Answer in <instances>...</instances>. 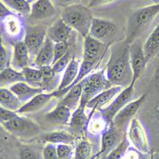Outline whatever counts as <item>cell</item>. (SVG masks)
Listing matches in <instances>:
<instances>
[{"instance_id": "bcb514c9", "label": "cell", "mask_w": 159, "mask_h": 159, "mask_svg": "<svg viewBox=\"0 0 159 159\" xmlns=\"http://www.w3.org/2000/svg\"><path fill=\"white\" fill-rule=\"evenodd\" d=\"M151 156L152 157V159H159V151L158 152H152Z\"/></svg>"}, {"instance_id": "ba28073f", "label": "cell", "mask_w": 159, "mask_h": 159, "mask_svg": "<svg viewBox=\"0 0 159 159\" xmlns=\"http://www.w3.org/2000/svg\"><path fill=\"white\" fill-rule=\"evenodd\" d=\"M48 30L44 25H35V26H28L24 42L27 45L31 57L37 55L38 52L42 48L43 44L47 38Z\"/></svg>"}, {"instance_id": "83f0119b", "label": "cell", "mask_w": 159, "mask_h": 159, "mask_svg": "<svg viewBox=\"0 0 159 159\" xmlns=\"http://www.w3.org/2000/svg\"><path fill=\"white\" fill-rule=\"evenodd\" d=\"M0 104L1 107L16 112L24 105L20 99L8 88H1L0 90Z\"/></svg>"}, {"instance_id": "5b68a950", "label": "cell", "mask_w": 159, "mask_h": 159, "mask_svg": "<svg viewBox=\"0 0 159 159\" xmlns=\"http://www.w3.org/2000/svg\"><path fill=\"white\" fill-rule=\"evenodd\" d=\"M1 126L9 134L18 138H32L40 133V128L34 121L19 114L10 121L2 123Z\"/></svg>"}, {"instance_id": "9c48e42d", "label": "cell", "mask_w": 159, "mask_h": 159, "mask_svg": "<svg viewBox=\"0 0 159 159\" xmlns=\"http://www.w3.org/2000/svg\"><path fill=\"white\" fill-rule=\"evenodd\" d=\"M134 85L135 84L132 83L129 86H128L127 88H124L122 92L111 101L109 106H107L106 108L102 110H99L104 115V117L110 123H112V120L115 115H116L128 103H129L132 101V98L134 93Z\"/></svg>"}, {"instance_id": "ffe728a7", "label": "cell", "mask_w": 159, "mask_h": 159, "mask_svg": "<svg viewBox=\"0 0 159 159\" xmlns=\"http://www.w3.org/2000/svg\"><path fill=\"white\" fill-rule=\"evenodd\" d=\"M71 32H73V29L66 24L62 18H60L48 29L47 36L54 43L69 42Z\"/></svg>"}, {"instance_id": "484cf974", "label": "cell", "mask_w": 159, "mask_h": 159, "mask_svg": "<svg viewBox=\"0 0 159 159\" xmlns=\"http://www.w3.org/2000/svg\"><path fill=\"white\" fill-rule=\"evenodd\" d=\"M143 50L148 62L159 54V23L143 44Z\"/></svg>"}, {"instance_id": "ab89813d", "label": "cell", "mask_w": 159, "mask_h": 159, "mask_svg": "<svg viewBox=\"0 0 159 159\" xmlns=\"http://www.w3.org/2000/svg\"><path fill=\"white\" fill-rule=\"evenodd\" d=\"M43 159H59L56 152V145L51 143H47L42 151Z\"/></svg>"}, {"instance_id": "d6986e66", "label": "cell", "mask_w": 159, "mask_h": 159, "mask_svg": "<svg viewBox=\"0 0 159 159\" xmlns=\"http://www.w3.org/2000/svg\"><path fill=\"white\" fill-rule=\"evenodd\" d=\"M118 133L119 129L115 128L112 124L101 137L100 150L94 155H93V158H97L101 155L107 156L116 146V141L118 140Z\"/></svg>"}, {"instance_id": "ac0fdd59", "label": "cell", "mask_w": 159, "mask_h": 159, "mask_svg": "<svg viewBox=\"0 0 159 159\" xmlns=\"http://www.w3.org/2000/svg\"><path fill=\"white\" fill-rule=\"evenodd\" d=\"M9 89L20 99V101L23 104L29 102V101L33 99L35 95L41 93H45L43 88L33 87L25 81H21V82H17L16 84H13L10 86Z\"/></svg>"}, {"instance_id": "ee69618b", "label": "cell", "mask_w": 159, "mask_h": 159, "mask_svg": "<svg viewBox=\"0 0 159 159\" xmlns=\"http://www.w3.org/2000/svg\"><path fill=\"white\" fill-rule=\"evenodd\" d=\"M113 1H115V0H91L89 6L90 7H97V6H101V5L110 4Z\"/></svg>"}, {"instance_id": "7c38bea8", "label": "cell", "mask_w": 159, "mask_h": 159, "mask_svg": "<svg viewBox=\"0 0 159 159\" xmlns=\"http://www.w3.org/2000/svg\"><path fill=\"white\" fill-rule=\"evenodd\" d=\"M146 97H147V93H144L139 98H137L136 100L131 101L129 103H128L114 116V118L112 120L113 126L116 129H118L119 131L122 128H124V126H128L129 121L134 117V115L136 114V112L138 111V110L140 109V107L144 103Z\"/></svg>"}, {"instance_id": "603a6c76", "label": "cell", "mask_w": 159, "mask_h": 159, "mask_svg": "<svg viewBox=\"0 0 159 159\" xmlns=\"http://www.w3.org/2000/svg\"><path fill=\"white\" fill-rule=\"evenodd\" d=\"M54 59V42L51 40L48 36L43 44L42 48L38 52L37 55L34 59V64L37 67L51 66Z\"/></svg>"}, {"instance_id": "4fadbf2b", "label": "cell", "mask_w": 159, "mask_h": 159, "mask_svg": "<svg viewBox=\"0 0 159 159\" xmlns=\"http://www.w3.org/2000/svg\"><path fill=\"white\" fill-rule=\"evenodd\" d=\"M107 51V46L103 42L97 40L90 35L84 38L83 60L91 61L99 64Z\"/></svg>"}, {"instance_id": "3957f363", "label": "cell", "mask_w": 159, "mask_h": 159, "mask_svg": "<svg viewBox=\"0 0 159 159\" xmlns=\"http://www.w3.org/2000/svg\"><path fill=\"white\" fill-rule=\"evenodd\" d=\"M159 14V3L138 9L128 19L126 41L132 44Z\"/></svg>"}, {"instance_id": "836d02e7", "label": "cell", "mask_w": 159, "mask_h": 159, "mask_svg": "<svg viewBox=\"0 0 159 159\" xmlns=\"http://www.w3.org/2000/svg\"><path fill=\"white\" fill-rule=\"evenodd\" d=\"M56 152L59 159L74 158L75 149L71 144H58L56 145Z\"/></svg>"}, {"instance_id": "2e32d148", "label": "cell", "mask_w": 159, "mask_h": 159, "mask_svg": "<svg viewBox=\"0 0 159 159\" xmlns=\"http://www.w3.org/2000/svg\"><path fill=\"white\" fill-rule=\"evenodd\" d=\"M90 119V115L86 113V108L79 106L73 111L69 122L70 133L75 136H84L87 134V126Z\"/></svg>"}, {"instance_id": "f1b7e54d", "label": "cell", "mask_w": 159, "mask_h": 159, "mask_svg": "<svg viewBox=\"0 0 159 159\" xmlns=\"http://www.w3.org/2000/svg\"><path fill=\"white\" fill-rule=\"evenodd\" d=\"M75 140V136L66 131H54L46 134L42 137V141L44 143H51L54 145L58 144H73Z\"/></svg>"}, {"instance_id": "c3c4849f", "label": "cell", "mask_w": 159, "mask_h": 159, "mask_svg": "<svg viewBox=\"0 0 159 159\" xmlns=\"http://www.w3.org/2000/svg\"><path fill=\"white\" fill-rule=\"evenodd\" d=\"M154 3H159V0H152Z\"/></svg>"}, {"instance_id": "f6af8a7d", "label": "cell", "mask_w": 159, "mask_h": 159, "mask_svg": "<svg viewBox=\"0 0 159 159\" xmlns=\"http://www.w3.org/2000/svg\"><path fill=\"white\" fill-rule=\"evenodd\" d=\"M158 56H159V54H158ZM153 80H154V82L159 83V57L157 59V66H156V69H155V74H154V76H153Z\"/></svg>"}, {"instance_id": "277c9868", "label": "cell", "mask_w": 159, "mask_h": 159, "mask_svg": "<svg viewBox=\"0 0 159 159\" xmlns=\"http://www.w3.org/2000/svg\"><path fill=\"white\" fill-rule=\"evenodd\" d=\"M83 90L80 105L81 107H85L94 96L102 93L105 90L110 89L112 85L108 80L106 75V69H102L101 70L92 73L82 81Z\"/></svg>"}, {"instance_id": "f546056e", "label": "cell", "mask_w": 159, "mask_h": 159, "mask_svg": "<svg viewBox=\"0 0 159 159\" xmlns=\"http://www.w3.org/2000/svg\"><path fill=\"white\" fill-rule=\"evenodd\" d=\"M0 84L1 88H7V86H11L17 82L25 81L22 71L17 70L13 68L8 67L0 70Z\"/></svg>"}, {"instance_id": "74e56055", "label": "cell", "mask_w": 159, "mask_h": 159, "mask_svg": "<svg viewBox=\"0 0 159 159\" xmlns=\"http://www.w3.org/2000/svg\"><path fill=\"white\" fill-rule=\"evenodd\" d=\"M11 64V56L9 50L2 44L0 45V70H2Z\"/></svg>"}, {"instance_id": "4dcf8cb0", "label": "cell", "mask_w": 159, "mask_h": 159, "mask_svg": "<svg viewBox=\"0 0 159 159\" xmlns=\"http://www.w3.org/2000/svg\"><path fill=\"white\" fill-rule=\"evenodd\" d=\"M10 9L16 11L21 16H30L32 11V5L26 0H1Z\"/></svg>"}, {"instance_id": "4316f807", "label": "cell", "mask_w": 159, "mask_h": 159, "mask_svg": "<svg viewBox=\"0 0 159 159\" xmlns=\"http://www.w3.org/2000/svg\"><path fill=\"white\" fill-rule=\"evenodd\" d=\"M82 90H83V83L81 81L79 84L75 85L73 89H70L62 97V100L60 101V104L68 107L71 111H75L80 105Z\"/></svg>"}, {"instance_id": "7dc6e473", "label": "cell", "mask_w": 159, "mask_h": 159, "mask_svg": "<svg viewBox=\"0 0 159 159\" xmlns=\"http://www.w3.org/2000/svg\"><path fill=\"white\" fill-rule=\"evenodd\" d=\"M26 1H28L29 3H32V2L34 3V2H35V1H36V0H26Z\"/></svg>"}, {"instance_id": "f35d334b", "label": "cell", "mask_w": 159, "mask_h": 159, "mask_svg": "<svg viewBox=\"0 0 159 159\" xmlns=\"http://www.w3.org/2000/svg\"><path fill=\"white\" fill-rule=\"evenodd\" d=\"M69 50H70L69 42L54 43V59H53V63H55L57 60H59L61 57H63L69 52Z\"/></svg>"}, {"instance_id": "6da1fadb", "label": "cell", "mask_w": 159, "mask_h": 159, "mask_svg": "<svg viewBox=\"0 0 159 159\" xmlns=\"http://www.w3.org/2000/svg\"><path fill=\"white\" fill-rule=\"evenodd\" d=\"M129 45L125 41L113 43L106 66V75L112 86L127 88L133 82V70L129 60Z\"/></svg>"}, {"instance_id": "9a60e30c", "label": "cell", "mask_w": 159, "mask_h": 159, "mask_svg": "<svg viewBox=\"0 0 159 159\" xmlns=\"http://www.w3.org/2000/svg\"><path fill=\"white\" fill-rule=\"evenodd\" d=\"M79 68H80V63L79 61L76 60L75 56H73L70 64L64 70L63 76L60 79V83L57 90L54 92V95L56 98H60L63 96V93L73 85V83L75 81L78 73H79Z\"/></svg>"}, {"instance_id": "7a4b0ae2", "label": "cell", "mask_w": 159, "mask_h": 159, "mask_svg": "<svg viewBox=\"0 0 159 159\" xmlns=\"http://www.w3.org/2000/svg\"><path fill=\"white\" fill-rule=\"evenodd\" d=\"M61 18L84 38L89 35L93 16L88 7L82 4L65 7L61 11Z\"/></svg>"}, {"instance_id": "52a82bcc", "label": "cell", "mask_w": 159, "mask_h": 159, "mask_svg": "<svg viewBox=\"0 0 159 159\" xmlns=\"http://www.w3.org/2000/svg\"><path fill=\"white\" fill-rule=\"evenodd\" d=\"M127 137L129 144L143 153L150 152L149 135L142 123L136 117H134L128 125Z\"/></svg>"}, {"instance_id": "d6a6232c", "label": "cell", "mask_w": 159, "mask_h": 159, "mask_svg": "<svg viewBox=\"0 0 159 159\" xmlns=\"http://www.w3.org/2000/svg\"><path fill=\"white\" fill-rule=\"evenodd\" d=\"M93 152L92 143L88 138L81 139L75 149V154L73 159H91Z\"/></svg>"}, {"instance_id": "b9f144b4", "label": "cell", "mask_w": 159, "mask_h": 159, "mask_svg": "<svg viewBox=\"0 0 159 159\" xmlns=\"http://www.w3.org/2000/svg\"><path fill=\"white\" fill-rule=\"evenodd\" d=\"M55 4L59 7H68L70 5H75V4H80L81 0H54Z\"/></svg>"}, {"instance_id": "60d3db41", "label": "cell", "mask_w": 159, "mask_h": 159, "mask_svg": "<svg viewBox=\"0 0 159 159\" xmlns=\"http://www.w3.org/2000/svg\"><path fill=\"white\" fill-rule=\"evenodd\" d=\"M18 114L19 113H17L16 111H10L8 109L1 107L0 108V122L2 124L7 121H10L11 119L17 116Z\"/></svg>"}, {"instance_id": "7bdbcfd3", "label": "cell", "mask_w": 159, "mask_h": 159, "mask_svg": "<svg viewBox=\"0 0 159 159\" xmlns=\"http://www.w3.org/2000/svg\"><path fill=\"white\" fill-rule=\"evenodd\" d=\"M11 12L12 11H10L8 6H6L2 1L0 2V18H1V19L4 18L5 16H9V14H11Z\"/></svg>"}, {"instance_id": "d4e9b609", "label": "cell", "mask_w": 159, "mask_h": 159, "mask_svg": "<svg viewBox=\"0 0 159 159\" xmlns=\"http://www.w3.org/2000/svg\"><path fill=\"white\" fill-rule=\"evenodd\" d=\"M71 113H73V111L68 107L59 103L52 111L45 114V119L51 123L65 125L69 124Z\"/></svg>"}, {"instance_id": "1f68e13d", "label": "cell", "mask_w": 159, "mask_h": 159, "mask_svg": "<svg viewBox=\"0 0 159 159\" xmlns=\"http://www.w3.org/2000/svg\"><path fill=\"white\" fill-rule=\"evenodd\" d=\"M22 74L25 78V82H27L29 85L33 87H37V88H42L43 83V75L41 70L37 68H32V67H26L23 69Z\"/></svg>"}, {"instance_id": "f907efd6", "label": "cell", "mask_w": 159, "mask_h": 159, "mask_svg": "<svg viewBox=\"0 0 159 159\" xmlns=\"http://www.w3.org/2000/svg\"><path fill=\"white\" fill-rule=\"evenodd\" d=\"M51 1H52V0H51Z\"/></svg>"}, {"instance_id": "8fae6325", "label": "cell", "mask_w": 159, "mask_h": 159, "mask_svg": "<svg viewBox=\"0 0 159 159\" xmlns=\"http://www.w3.org/2000/svg\"><path fill=\"white\" fill-rule=\"evenodd\" d=\"M112 125L110 123L100 111H95L90 115V119L87 126L86 137L89 140H101L104 133Z\"/></svg>"}, {"instance_id": "681fc988", "label": "cell", "mask_w": 159, "mask_h": 159, "mask_svg": "<svg viewBox=\"0 0 159 159\" xmlns=\"http://www.w3.org/2000/svg\"><path fill=\"white\" fill-rule=\"evenodd\" d=\"M150 159H152V157L151 155H150Z\"/></svg>"}, {"instance_id": "e0dca14e", "label": "cell", "mask_w": 159, "mask_h": 159, "mask_svg": "<svg viewBox=\"0 0 159 159\" xmlns=\"http://www.w3.org/2000/svg\"><path fill=\"white\" fill-rule=\"evenodd\" d=\"M13 52L11 55V66L13 69L17 70H22L26 67H29V62H30V52L25 44L24 41H20L17 43H14Z\"/></svg>"}, {"instance_id": "7402d4cb", "label": "cell", "mask_w": 159, "mask_h": 159, "mask_svg": "<svg viewBox=\"0 0 159 159\" xmlns=\"http://www.w3.org/2000/svg\"><path fill=\"white\" fill-rule=\"evenodd\" d=\"M55 13V8L51 0H36L32 5V11L29 18L32 20H41L52 17Z\"/></svg>"}, {"instance_id": "44dd1931", "label": "cell", "mask_w": 159, "mask_h": 159, "mask_svg": "<svg viewBox=\"0 0 159 159\" xmlns=\"http://www.w3.org/2000/svg\"><path fill=\"white\" fill-rule=\"evenodd\" d=\"M115 28H116V25L110 20L93 17L89 35L102 41L115 30Z\"/></svg>"}, {"instance_id": "cb8c5ba5", "label": "cell", "mask_w": 159, "mask_h": 159, "mask_svg": "<svg viewBox=\"0 0 159 159\" xmlns=\"http://www.w3.org/2000/svg\"><path fill=\"white\" fill-rule=\"evenodd\" d=\"M55 97L54 92L52 93H41L37 95H35L33 99H31L29 102L25 103L22 108L17 111L19 114L27 113V112H33L36 111L40 109H42L47 103L50 102V100Z\"/></svg>"}, {"instance_id": "30bf717a", "label": "cell", "mask_w": 159, "mask_h": 159, "mask_svg": "<svg viewBox=\"0 0 159 159\" xmlns=\"http://www.w3.org/2000/svg\"><path fill=\"white\" fill-rule=\"evenodd\" d=\"M129 60L133 70V84L140 78L148 64L147 57L143 50V45L138 42H133L129 45Z\"/></svg>"}, {"instance_id": "8992f818", "label": "cell", "mask_w": 159, "mask_h": 159, "mask_svg": "<svg viewBox=\"0 0 159 159\" xmlns=\"http://www.w3.org/2000/svg\"><path fill=\"white\" fill-rule=\"evenodd\" d=\"M27 26L21 16L11 12L1 19V32L4 38L13 45L23 40L26 35Z\"/></svg>"}, {"instance_id": "5bb4252c", "label": "cell", "mask_w": 159, "mask_h": 159, "mask_svg": "<svg viewBox=\"0 0 159 159\" xmlns=\"http://www.w3.org/2000/svg\"><path fill=\"white\" fill-rule=\"evenodd\" d=\"M124 88L119 86H112L110 89L103 91L96 96H94L92 100L89 101V103L86 105V111H89L91 115L95 111L102 110L109 106L111 101L116 97L123 90Z\"/></svg>"}, {"instance_id": "8d00e7d4", "label": "cell", "mask_w": 159, "mask_h": 159, "mask_svg": "<svg viewBox=\"0 0 159 159\" xmlns=\"http://www.w3.org/2000/svg\"><path fill=\"white\" fill-rule=\"evenodd\" d=\"M19 159H43L42 154H40L35 149L24 146L20 149Z\"/></svg>"}, {"instance_id": "d590c367", "label": "cell", "mask_w": 159, "mask_h": 159, "mask_svg": "<svg viewBox=\"0 0 159 159\" xmlns=\"http://www.w3.org/2000/svg\"><path fill=\"white\" fill-rule=\"evenodd\" d=\"M146 154L147 153L139 152L137 149L131 145L123 152L118 159H146Z\"/></svg>"}, {"instance_id": "e575fe53", "label": "cell", "mask_w": 159, "mask_h": 159, "mask_svg": "<svg viewBox=\"0 0 159 159\" xmlns=\"http://www.w3.org/2000/svg\"><path fill=\"white\" fill-rule=\"evenodd\" d=\"M71 58H73V55H71V51L69 50V52L63 56L59 60H57L55 63H53L52 65V70L55 71L56 74H60L62 71H64L66 70V68L68 67V65L70 64Z\"/></svg>"}]
</instances>
